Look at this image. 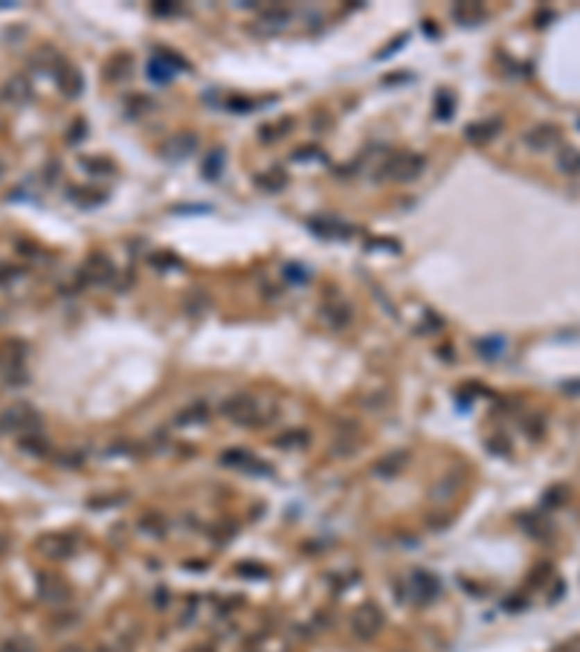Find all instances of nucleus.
<instances>
[{"instance_id": "f257e3e1", "label": "nucleus", "mask_w": 580, "mask_h": 652, "mask_svg": "<svg viewBox=\"0 0 580 652\" xmlns=\"http://www.w3.org/2000/svg\"><path fill=\"white\" fill-rule=\"evenodd\" d=\"M0 429H3V432H15V435H21V438L35 435V429H38V412L32 409V406H26V403H12L9 409L0 415Z\"/></svg>"}, {"instance_id": "f03ea898", "label": "nucleus", "mask_w": 580, "mask_h": 652, "mask_svg": "<svg viewBox=\"0 0 580 652\" xmlns=\"http://www.w3.org/2000/svg\"><path fill=\"white\" fill-rule=\"evenodd\" d=\"M221 415L230 418L232 423H262L264 406L250 395H235V397L221 403Z\"/></svg>"}, {"instance_id": "7ed1b4c3", "label": "nucleus", "mask_w": 580, "mask_h": 652, "mask_svg": "<svg viewBox=\"0 0 580 652\" xmlns=\"http://www.w3.org/2000/svg\"><path fill=\"white\" fill-rule=\"evenodd\" d=\"M383 624H386V617H383V612H380L377 603H363V606L354 612V617H351V629H354V635H357V638H363V641L375 638V635L383 629Z\"/></svg>"}, {"instance_id": "20e7f679", "label": "nucleus", "mask_w": 580, "mask_h": 652, "mask_svg": "<svg viewBox=\"0 0 580 652\" xmlns=\"http://www.w3.org/2000/svg\"><path fill=\"white\" fill-rule=\"evenodd\" d=\"M421 169H424V160H421V157H415V154H395V157L383 166V177L407 183V180H412V177L421 174Z\"/></svg>"}, {"instance_id": "39448f33", "label": "nucleus", "mask_w": 580, "mask_h": 652, "mask_svg": "<svg viewBox=\"0 0 580 652\" xmlns=\"http://www.w3.org/2000/svg\"><path fill=\"white\" fill-rule=\"evenodd\" d=\"M525 145L531 151H545V148H552V145L560 139V128L552 125V122H540L534 128H528L525 130Z\"/></svg>"}, {"instance_id": "423d86ee", "label": "nucleus", "mask_w": 580, "mask_h": 652, "mask_svg": "<svg viewBox=\"0 0 580 652\" xmlns=\"http://www.w3.org/2000/svg\"><path fill=\"white\" fill-rule=\"evenodd\" d=\"M73 548H76V542H73V536H67V533H46V536H41V540H38V551L44 554L46 560L70 557Z\"/></svg>"}, {"instance_id": "0eeeda50", "label": "nucleus", "mask_w": 580, "mask_h": 652, "mask_svg": "<svg viewBox=\"0 0 580 652\" xmlns=\"http://www.w3.org/2000/svg\"><path fill=\"white\" fill-rule=\"evenodd\" d=\"M56 81H58V90L67 96V99H76V96L85 90L82 73H78L76 67H70V64H64V61H58V67H56Z\"/></svg>"}, {"instance_id": "6e6552de", "label": "nucleus", "mask_w": 580, "mask_h": 652, "mask_svg": "<svg viewBox=\"0 0 580 652\" xmlns=\"http://www.w3.org/2000/svg\"><path fill=\"white\" fill-rule=\"evenodd\" d=\"M82 275H85L87 282H93V284H105V282L114 279V264H110L105 255H90V258L85 261Z\"/></svg>"}, {"instance_id": "1a4fd4ad", "label": "nucleus", "mask_w": 580, "mask_h": 652, "mask_svg": "<svg viewBox=\"0 0 580 652\" xmlns=\"http://www.w3.org/2000/svg\"><path fill=\"white\" fill-rule=\"evenodd\" d=\"M0 371H3L9 380H12V374H24V351L18 342L0 348Z\"/></svg>"}, {"instance_id": "9d476101", "label": "nucleus", "mask_w": 580, "mask_h": 652, "mask_svg": "<svg viewBox=\"0 0 580 652\" xmlns=\"http://www.w3.org/2000/svg\"><path fill=\"white\" fill-rule=\"evenodd\" d=\"M3 99L12 102V105H26L32 99V87H29V81L26 76H12L6 81V87H3Z\"/></svg>"}, {"instance_id": "9b49d317", "label": "nucleus", "mask_w": 580, "mask_h": 652, "mask_svg": "<svg viewBox=\"0 0 580 652\" xmlns=\"http://www.w3.org/2000/svg\"><path fill=\"white\" fill-rule=\"evenodd\" d=\"M499 130H502V122L499 119H485V122H476V125H467V139L470 142H479V145H485V142H491Z\"/></svg>"}, {"instance_id": "f8f14e48", "label": "nucleus", "mask_w": 580, "mask_h": 652, "mask_svg": "<svg viewBox=\"0 0 580 652\" xmlns=\"http://www.w3.org/2000/svg\"><path fill=\"white\" fill-rule=\"evenodd\" d=\"M174 64H177V58H171L169 53H157L148 61V76L157 78V81H169L174 76Z\"/></svg>"}, {"instance_id": "ddd939ff", "label": "nucleus", "mask_w": 580, "mask_h": 652, "mask_svg": "<svg viewBox=\"0 0 580 652\" xmlns=\"http://www.w3.org/2000/svg\"><path fill=\"white\" fill-rule=\"evenodd\" d=\"M195 137L191 134H180V137H174V139H169V145H166V157H171V160H183V157H189L191 151H195Z\"/></svg>"}, {"instance_id": "4468645a", "label": "nucleus", "mask_w": 580, "mask_h": 652, "mask_svg": "<svg viewBox=\"0 0 580 652\" xmlns=\"http://www.w3.org/2000/svg\"><path fill=\"white\" fill-rule=\"evenodd\" d=\"M453 18L464 26H473L476 21L485 18V9L476 6V3H459V6H453Z\"/></svg>"}, {"instance_id": "2eb2a0df", "label": "nucleus", "mask_w": 580, "mask_h": 652, "mask_svg": "<svg viewBox=\"0 0 580 652\" xmlns=\"http://www.w3.org/2000/svg\"><path fill=\"white\" fill-rule=\"evenodd\" d=\"M409 589L415 592L418 600H427V597H432L435 592H438V583H435V577H429V574H415Z\"/></svg>"}, {"instance_id": "dca6fc26", "label": "nucleus", "mask_w": 580, "mask_h": 652, "mask_svg": "<svg viewBox=\"0 0 580 652\" xmlns=\"http://www.w3.org/2000/svg\"><path fill=\"white\" fill-rule=\"evenodd\" d=\"M557 169L566 171V174H580V151L577 148H560L557 154Z\"/></svg>"}, {"instance_id": "f3484780", "label": "nucleus", "mask_w": 580, "mask_h": 652, "mask_svg": "<svg viewBox=\"0 0 580 652\" xmlns=\"http://www.w3.org/2000/svg\"><path fill=\"white\" fill-rule=\"evenodd\" d=\"M325 316L331 319L334 328H343V325H348V322H351V311H348L346 304H336V302L325 307Z\"/></svg>"}, {"instance_id": "a211bd4d", "label": "nucleus", "mask_w": 580, "mask_h": 652, "mask_svg": "<svg viewBox=\"0 0 580 652\" xmlns=\"http://www.w3.org/2000/svg\"><path fill=\"white\" fill-rule=\"evenodd\" d=\"M284 183H287V177H284L282 169H273L270 174H262V177H259V186H264L267 191H279V189H284Z\"/></svg>"}, {"instance_id": "6ab92c4d", "label": "nucleus", "mask_w": 580, "mask_h": 652, "mask_svg": "<svg viewBox=\"0 0 580 652\" xmlns=\"http://www.w3.org/2000/svg\"><path fill=\"white\" fill-rule=\"evenodd\" d=\"M0 652H35V644L24 638V635H12V638L0 646Z\"/></svg>"}, {"instance_id": "aec40b11", "label": "nucleus", "mask_w": 580, "mask_h": 652, "mask_svg": "<svg viewBox=\"0 0 580 652\" xmlns=\"http://www.w3.org/2000/svg\"><path fill=\"white\" fill-rule=\"evenodd\" d=\"M206 418V403H191L189 409H183L177 415V423H195V420H203Z\"/></svg>"}, {"instance_id": "412c9836", "label": "nucleus", "mask_w": 580, "mask_h": 652, "mask_svg": "<svg viewBox=\"0 0 580 652\" xmlns=\"http://www.w3.org/2000/svg\"><path fill=\"white\" fill-rule=\"evenodd\" d=\"M453 110H456L453 96L438 93V99H435V117H438V119H447V117H453Z\"/></svg>"}, {"instance_id": "4be33fe9", "label": "nucleus", "mask_w": 580, "mask_h": 652, "mask_svg": "<svg viewBox=\"0 0 580 652\" xmlns=\"http://www.w3.org/2000/svg\"><path fill=\"white\" fill-rule=\"evenodd\" d=\"M21 447H24L26 452H38V455H44V452H46L44 438H35V435H26V438H21Z\"/></svg>"}, {"instance_id": "5701e85b", "label": "nucleus", "mask_w": 580, "mask_h": 652, "mask_svg": "<svg viewBox=\"0 0 580 652\" xmlns=\"http://www.w3.org/2000/svg\"><path fill=\"white\" fill-rule=\"evenodd\" d=\"M407 458H404V452H398V455H392V458H386V461H380L377 467H380V472H398V467L395 464H404Z\"/></svg>"}, {"instance_id": "b1692460", "label": "nucleus", "mask_w": 580, "mask_h": 652, "mask_svg": "<svg viewBox=\"0 0 580 652\" xmlns=\"http://www.w3.org/2000/svg\"><path fill=\"white\" fill-rule=\"evenodd\" d=\"M21 270L18 267H0V284H3L6 279H12V275H18Z\"/></svg>"}, {"instance_id": "393cba45", "label": "nucleus", "mask_w": 580, "mask_h": 652, "mask_svg": "<svg viewBox=\"0 0 580 652\" xmlns=\"http://www.w3.org/2000/svg\"><path fill=\"white\" fill-rule=\"evenodd\" d=\"M218 157H223V154H212V157H209V162H206V177H215V162H218Z\"/></svg>"}, {"instance_id": "a878e982", "label": "nucleus", "mask_w": 580, "mask_h": 652, "mask_svg": "<svg viewBox=\"0 0 580 652\" xmlns=\"http://www.w3.org/2000/svg\"><path fill=\"white\" fill-rule=\"evenodd\" d=\"M61 652H85V649H82V646H76V644H70V646H64Z\"/></svg>"}, {"instance_id": "bb28decb", "label": "nucleus", "mask_w": 580, "mask_h": 652, "mask_svg": "<svg viewBox=\"0 0 580 652\" xmlns=\"http://www.w3.org/2000/svg\"><path fill=\"white\" fill-rule=\"evenodd\" d=\"M0 174H3V169H0Z\"/></svg>"}]
</instances>
